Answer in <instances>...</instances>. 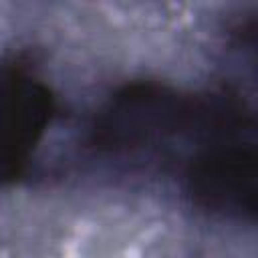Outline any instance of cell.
Listing matches in <instances>:
<instances>
[{"mask_svg":"<svg viewBox=\"0 0 258 258\" xmlns=\"http://www.w3.org/2000/svg\"><path fill=\"white\" fill-rule=\"evenodd\" d=\"M244 103H248L244 91L232 85L189 93L161 81H133L97 109L89 127V145L103 159L177 175Z\"/></svg>","mask_w":258,"mask_h":258,"instance_id":"1","label":"cell"},{"mask_svg":"<svg viewBox=\"0 0 258 258\" xmlns=\"http://www.w3.org/2000/svg\"><path fill=\"white\" fill-rule=\"evenodd\" d=\"M183 196L198 210L230 222L256 216L254 109L226 121L179 169Z\"/></svg>","mask_w":258,"mask_h":258,"instance_id":"2","label":"cell"},{"mask_svg":"<svg viewBox=\"0 0 258 258\" xmlns=\"http://www.w3.org/2000/svg\"><path fill=\"white\" fill-rule=\"evenodd\" d=\"M54 113L50 87L28 62H0V183L16 179L26 169Z\"/></svg>","mask_w":258,"mask_h":258,"instance_id":"3","label":"cell"}]
</instances>
